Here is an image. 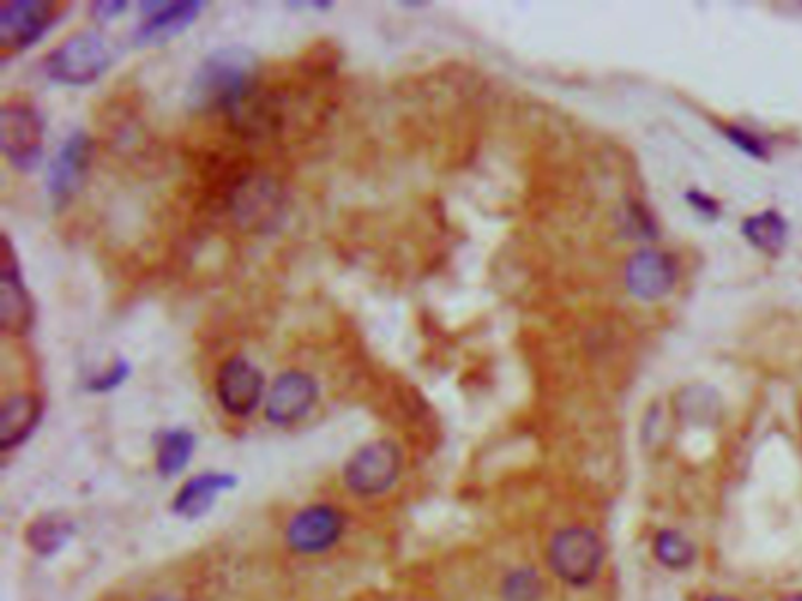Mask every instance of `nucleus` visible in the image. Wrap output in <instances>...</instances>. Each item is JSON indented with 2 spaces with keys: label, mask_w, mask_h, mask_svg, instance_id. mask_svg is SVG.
Instances as JSON below:
<instances>
[{
  "label": "nucleus",
  "mask_w": 802,
  "mask_h": 601,
  "mask_svg": "<svg viewBox=\"0 0 802 601\" xmlns=\"http://www.w3.org/2000/svg\"><path fill=\"white\" fill-rule=\"evenodd\" d=\"M257 87V54L246 48H221L205 56L198 66L191 83V102L205 110L227 113L246 129L259 120Z\"/></svg>",
  "instance_id": "f257e3e1"
},
{
  "label": "nucleus",
  "mask_w": 802,
  "mask_h": 601,
  "mask_svg": "<svg viewBox=\"0 0 802 601\" xmlns=\"http://www.w3.org/2000/svg\"><path fill=\"white\" fill-rule=\"evenodd\" d=\"M114 64V50L97 31H79L50 50L43 60L48 78L64 85H90Z\"/></svg>",
  "instance_id": "f03ea898"
},
{
  "label": "nucleus",
  "mask_w": 802,
  "mask_h": 601,
  "mask_svg": "<svg viewBox=\"0 0 802 601\" xmlns=\"http://www.w3.org/2000/svg\"><path fill=\"white\" fill-rule=\"evenodd\" d=\"M603 559V540L584 526H567L558 531L549 545L551 569L574 588L591 586L601 573Z\"/></svg>",
  "instance_id": "7ed1b4c3"
},
{
  "label": "nucleus",
  "mask_w": 802,
  "mask_h": 601,
  "mask_svg": "<svg viewBox=\"0 0 802 601\" xmlns=\"http://www.w3.org/2000/svg\"><path fill=\"white\" fill-rule=\"evenodd\" d=\"M0 146L12 167L31 172L45 148V120L29 102L12 99L0 110Z\"/></svg>",
  "instance_id": "20e7f679"
},
{
  "label": "nucleus",
  "mask_w": 802,
  "mask_h": 601,
  "mask_svg": "<svg viewBox=\"0 0 802 601\" xmlns=\"http://www.w3.org/2000/svg\"><path fill=\"white\" fill-rule=\"evenodd\" d=\"M400 473V451L394 442H369L344 467V479L353 494L375 496L386 492Z\"/></svg>",
  "instance_id": "39448f33"
},
{
  "label": "nucleus",
  "mask_w": 802,
  "mask_h": 601,
  "mask_svg": "<svg viewBox=\"0 0 802 601\" xmlns=\"http://www.w3.org/2000/svg\"><path fill=\"white\" fill-rule=\"evenodd\" d=\"M60 8L50 0H10L0 6V43L6 50H29L58 22Z\"/></svg>",
  "instance_id": "423d86ee"
},
{
  "label": "nucleus",
  "mask_w": 802,
  "mask_h": 601,
  "mask_svg": "<svg viewBox=\"0 0 802 601\" xmlns=\"http://www.w3.org/2000/svg\"><path fill=\"white\" fill-rule=\"evenodd\" d=\"M92 139L87 131L76 129L62 141L58 156L52 158L48 169V193L54 207L66 204L73 196L81 191V186L90 172L92 162Z\"/></svg>",
  "instance_id": "0eeeda50"
},
{
  "label": "nucleus",
  "mask_w": 802,
  "mask_h": 601,
  "mask_svg": "<svg viewBox=\"0 0 802 601\" xmlns=\"http://www.w3.org/2000/svg\"><path fill=\"white\" fill-rule=\"evenodd\" d=\"M217 398L231 417H250L264 398V373L248 357H231L217 373Z\"/></svg>",
  "instance_id": "6e6552de"
},
{
  "label": "nucleus",
  "mask_w": 802,
  "mask_h": 601,
  "mask_svg": "<svg viewBox=\"0 0 802 601\" xmlns=\"http://www.w3.org/2000/svg\"><path fill=\"white\" fill-rule=\"evenodd\" d=\"M319 400V383L306 371H285L267 392L264 413L273 425H292L304 419Z\"/></svg>",
  "instance_id": "1a4fd4ad"
},
{
  "label": "nucleus",
  "mask_w": 802,
  "mask_h": 601,
  "mask_svg": "<svg viewBox=\"0 0 802 601\" xmlns=\"http://www.w3.org/2000/svg\"><path fill=\"white\" fill-rule=\"evenodd\" d=\"M344 531V515L332 505H311L296 513L288 526L290 548L304 555H315L332 548Z\"/></svg>",
  "instance_id": "9d476101"
},
{
  "label": "nucleus",
  "mask_w": 802,
  "mask_h": 601,
  "mask_svg": "<svg viewBox=\"0 0 802 601\" xmlns=\"http://www.w3.org/2000/svg\"><path fill=\"white\" fill-rule=\"evenodd\" d=\"M0 319L12 334H27L33 325V300L22 282L10 238H6L3 266H0Z\"/></svg>",
  "instance_id": "9b49d317"
},
{
  "label": "nucleus",
  "mask_w": 802,
  "mask_h": 601,
  "mask_svg": "<svg viewBox=\"0 0 802 601\" xmlns=\"http://www.w3.org/2000/svg\"><path fill=\"white\" fill-rule=\"evenodd\" d=\"M676 282V266L664 252L643 250L628 261L626 287L633 296L655 300L670 292Z\"/></svg>",
  "instance_id": "f8f14e48"
},
{
  "label": "nucleus",
  "mask_w": 802,
  "mask_h": 601,
  "mask_svg": "<svg viewBox=\"0 0 802 601\" xmlns=\"http://www.w3.org/2000/svg\"><path fill=\"white\" fill-rule=\"evenodd\" d=\"M142 22L135 31L137 43H160L181 33L186 27L194 24L200 14L202 3L196 0H181V3H142Z\"/></svg>",
  "instance_id": "ddd939ff"
},
{
  "label": "nucleus",
  "mask_w": 802,
  "mask_h": 601,
  "mask_svg": "<svg viewBox=\"0 0 802 601\" xmlns=\"http://www.w3.org/2000/svg\"><path fill=\"white\" fill-rule=\"evenodd\" d=\"M43 417V400L35 394H10L0 409V449L22 444Z\"/></svg>",
  "instance_id": "4468645a"
},
{
  "label": "nucleus",
  "mask_w": 802,
  "mask_h": 601,
  "mask_svg": "<svg viewBox=\"0 0 802 601\" xmlns=\"http://www.w3.org/2000/svg\"><path fill=\"white\" fill-rule=\"evenodd\" d=\"M233 486H236L233 475H221V473L198 475L181 486V492L173 503V510L186 519H196L210 510L219 494L229 492Z\"/></svg>",
  "instance_id": "2eb2a0df"
},
{
  "label": "nucleus",
  "mask_w": 802,
  "mask_h": 601,
  "mask_svg": "<svg viewBox=\"0 0 802 601\" xmlns=\"http://www.w3.org/2000/svg\"><path fill=\"white\" fill-rule=\"evenodd\" d=\"M194 446H196V437L191 430H186V428L165 430L158 440V451H156L158 473L163 477L181 473L184 465L191 461Z\"/></svg>",
  "instance_id": "dca6fc26"
},
{
  "label": "nucleus",
  "mask_w": 802,
  "mask_h": 601,
  "mask_svg": "<svg viewBox=\"0 0 802 601\" xmlns=\"http://www.w3.org/2000/svg\"><path fill=\"white\" fill-rule=\"evenodd\" d=\"M741 233L753 244V247L774 254L783 247V242H787L789 225H787V221H783L781 214H777L774 210H768V212H760V214L746 219L741 223Z\"/></svg>",
  "instance_id": "f3484780"
},
{
  "label": "nucleus",
  "mask_w": 802,
  "mask_h": 601,
  "mask_svg": "<svg viewBox=\"0 0 802 601\" xmlns=\"http://www.w3.org/2000/svg\"><path fill=\"white\" fill-rule=\"evenodd\" d=\"M71 534H73V524L69 519L60 515H48L29 526L27 540L35 552L52 555L62 548V545L71 538Z\"/></svg>",
  "instance_id": "a211bd4d"
},
{
  "label": "nucleus",
  "mask_w": 802,
  "mask_h": 601,
  "mask_svg": "<svg viewBox=\"0 0 802 601\" xmlns=\"http://www.w3.org/2000/svg\"><path fill=\"white\" fill-rule=\"evenodd\" d=\"M655 557L664 563L666 569L683 571L695 563L697 548L692 545V540L683 536L680 531L666 529L655 538Z\"/></svg>",
  "instance_id": "6ab92c4d"
},
{
  "label": "nucleus",
  "mask_w": 802,
  "mask_h": 601,
  "mask_svg": "<svg viewBox=\"0 0 802 601\" xmlns=\"http://www.w3.org/2000/svg\"><path fill=\"white\" fill-rule=\"evenodd\" d=\"M503 597L509 601H537L542 597V580L534 571H515L503 582Z\"/></svg>",
  "instance_id": "aec40b11"
},
{
  "label": "nucleus",
  "mask_w": 802,
  "mask_h": 601,
  "mask_svg": "<svg viewBox=\"0 0 802 601\" xmlns=\"http://www.w3.org/2000/svg\"><path fill=\"white\" fill-rule=\"evenodd\" d=\"M129 371H133L129 362L123 360V357H118V360L114 365H108L104 371L92 373L87 379V383H85V390L87 392H102V394L116 390L121 383H125Z\"/></svg>",
  "instance_id": "412c9836"
},
{
  "label": "nucleus",
  "mask_w": 802,
  "mask_h": 601,
  "mask_svg": "<svg viewBox=\"0 0 802 601\" xmlns=\"http://www.w3.org/2000/svg\"><path fill=\"white\" fill-rule=\"evenodd\" d=\"M725 135L730 137V139H732V141H735L741 150H746V154H751V156H756V158H764V150H768V148H764V144H762L758 137H753L749 129L725 127Z\"/></svg>",
  "instance_id": "4be33fe9"
},
{
  "label": "nucleus",
  "mask_w": 802,
  "mask_h": 601,
  "mask_svg": "<svg viewBox=\"0 0 802 601\" xmlns=\"http://www.w3.org/2000/svg\"><path fill=\"white\" fill-rule=\"evenodd\" d=\"M125 8H127V3H123V0H114V3H111V0H102V3H95L90 10L100 19V22H106V19L121 14Z\"/></svg>",
  "instance_id": "5701e85b"
},
{
  "label": "nucleus",
  "mask_w": 802,
  "mask_h": 601,
  "mask_svg": "<svg viewBox=\"0 0 802 601\" xmlns=\"http://www.w3.org/2000/svg\"><path fill=\"white\" fill-rule=\"evenodd\" d=\"M152 601H179V599H170V597H158V599H152Z\"/></svg>",
  "instance_id": "b1692460"
},
{
  "label": "nucleus",
  "mask_w": 802,
  "mask_h": 601,
  "mask_svg": "<svg viewBox=\"0 0 802 601\" xmlns=\"http://www.w3.org/2000/svg\"><path fill=\"white\" fill-rule=\"evenodd\" d=\"M708 601H737V599H725V597H714V599H708Z\"/></svg>",
  "instance_id": "393cba45"
},
{
  "label": "nucleus",
  "mask_w": 802,
  "mask_h": 601,
  "mask_svg": "<svg viewBox=\"0 0 802 601\" xmlns=\"http://www.w3.org/2000/svg\"><path fill=\"white\" fill-rule=\"evenodd\" d=\"M787 601H802V594H800V597H791V599H787Z\"/></svg>",
  "instance_id": "a878e982"
}]
</instances>
